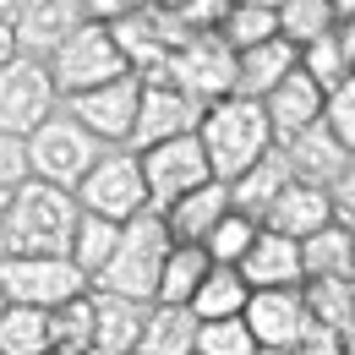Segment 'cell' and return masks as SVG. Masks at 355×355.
I'll return each mask as SVG.
<instances>
[{
    "label": "cell",
    "mask_w": 355,
    "mask_h": 355,
    "mask_svg": "<svg viewBox=\"0 0 355 355\" xmlns=\"http://www.w3.org/2000/svg\"><path fill=\"white\" fill-rule=\"evenodd\" d=\"M77 230V202L71 191L22 180L17 191L0 197V257H66Z\"/></svg>",
    "instance_id": "1"
},
{
    "label": "cell",
    "mask_w": 355,
    "mask_h": 355,
    "mask_svg": "<svg viewBox=\"0 0 355 355\" xmlns=\"http://www.w3.org/2000/svg\"><path fill=\"white\" fill-rule=\"evenodd\" d=\"M191 137H197V148L208 159V175L224 180V186L241 170H252L273 148V132H268V115L257 98H219V104H208Z\"/></svg>",
    "instance_id": "2"
},
{
    "label": "cell",
    "mask_w": 355,
    "mask_h": 355,
    "mask_svg": "<svg viewBox=\"0 0 355 355\" xmlns=\"http://www.w3.org/2000/svg\"><path fill=\"white\" fill-rule=\"evenodd\" d=\"M164 252H170L164 219H159V214H137V219L121 224L115 252H110L104 268L88 279V290H98V295H121V301H142V306H148L153 290H159Z\"/></svg>",
    "instance_id": "3"
},
{
    "label": "cell",
    "mask_w": 355,
    "mask_h": 355,
    "mask_svg": "<svg viewBox=\"0 0 355 355\" xmlns=\"http://www.w3.org/2000/svg\"><path fill=\"white\" fill-rule=\"evenodd\" d=\"M104 153V142H93L66 110H55L44 126H33V132L22 137V159H28V175L44 180V186H60V191H71L77 180L93 170V159Z\"/></svg>",
    "instance_id": "4"
},
{
    "label": "cell",
    "mask_w": 355,
    "mask_h": 355,
    "mask_svg": "<svg viewBox=\"0 0 355 355\" xmlns=\"http://www.w3.org/2000/svg\"><path fill=\"white\" fill-rule=\"evenodd\" d=\"M71 202H77V214H93V219H110V224H126L137 214H148L137 153L132 148H104L93 159V170L71 186Z\"/></svg>",
    "instance_id": "5"
},
{
    "label": "cell",
    "mask_w": 355,
    "mask_h": 355,
    "mask_svg": "<svg viewBox=\"0 0 355 355\" xmlns=\"http://www.w3.org/2000/svg\"><path fill=\"white\" fill-rule=\"evenodd\" d=\"M44 66H49V83H55L60 98L88 93V88H104V83H115V77H126V71H132V66H126V55H121L115 39H110V28H98V22H83V28L55 49Z\"/></svg>",
    "instance_id": "6"
},
{
    "label": "cell",
    "mask_w": 355,
    "mask_h": 355,
    "mask_svg": "<svg viewBox=\"0 0 355 355\" xmlns=\"http://www.w3.org/2000/svg\"><path fill=\"white\" fill-rule=\"evenodd\" d=\"M153 77H164L170 88H180L186 98H197L208 110V104L230 98V88H235V49L224 44L219 33H191Z\"/></svg>",
    "instance_id": "7"
},
{
    "label": "cell",
    "mask_w": 355,
    "mask_h": 355,
    "mask_svg": "<svg viewBox=\"0 0 355 355\" xmlns=\"http://www.w3.org/2000/svg\"><path fill=\"white\" fill-rule=\"evenodd\" d=\"M88 290V279L71 268V257H0V295L6 306H33L55 311L77 301Z\"/></svg>",
    "instance_id": "8"
},
{
    "label": "cell",
    "mask_w": 355,
    "mask_h": 355,
    "mask_svg": "<svg viewBox=\"0 0 355 355\" xmlns=\"http://www.w3.org/2000/svg\"><path fill=\"white\" fill-rule=\"evenodd\" d=\"M55 110H60V93L49 83L44 60H28V55L0 60V132L22 142L33 126H44Z\"/></svg>",
    "instance_id": "9"
},
{
    "label": "cell",
    "mask_w": 355,
    "mask_h": 355,
    "mask_svg": "<svg viewBox=\"0 0 355 355\" xmlns=\"http://www.w3.org/2000/svg\"><path fill=\"white\" fill-rule=\"evenodd\" d=\"M137 170H142V191H148V214H164L186 191H197V186L214 180L202 148H197V137H170V142L142 148V153H137Z\"/></svg>",
    "instance_id": "10"
},
{
    "label": "cell",
    "mask_w": 355,
    "mask_h": 355,
    "mask_svg": "<svg viewBox=\"0 0 355 355\" xmlns=\"http://www.w3.org/2000/svg\"><path fill=\"white\" fill-rule=\"evenodd\" d=\"M137 98H142V77L126 71V77H115V83H104V88H88V93L60 98V110H66L93 142H104V148H126L132 121H137Z\"/></svg>",
    "instance_id": "11"
},
{
    "label": "cell",
    "mask_w": 355,
    "mask_h": 355,
    "mask_svg": "<svg viewBox=\"0 0 355 355\" xmlns=\"http://www.w3.org/2000/svg\"><path fill=\"white\" fill-rule=\"evenodd\" d=\"M202 121V104L186 98L180 88H170L164 77H142V98H137V121H132V137L126 148L142 153L153 142H170V137H191Z\"/></svg>",
    "instance_id": "12"
},
{
    "label": "cell",
    "mask_w": 355,
    "mask_h": 355,
    "mask_svg": "<svg viewBox=\"0 0 355 355\" xmlns=\"http://www.w3.org/2000/svg\"><path fill=\"white\" fill-rule=\"evenodd\" d=\"M83 22H88V17H83V0H22L6 33H11V49H17V55L49 60Z\"/></svg>",
    "instance_id": "13"
},
{
    "label": "cell",
    "mask_w": 355,
    "mask_h": 355,
    "mask_svg": "<svg viewBox=\"0 0 355 355\" xmlns=\"http://www.w3.org/2000/svg\"><path fill=\"white\" fill-rule=\"evenodd\" d=\"M241 322H246L257 350H290V345L311 339V317L301 306V290H252Z\"/></svg>",
    "instance_id": "14"
},
{
    "label": "cell",
    "mask_w": 355,
    "mask_h": 355,
    "mask_svg": "<svg viewBox=\"0 0 355 355\" xmlns=\"http://www.w3.org/2000/svg\"><path fill=\"white\" fill-rule=\"evenodd\" d=\"M273 148H279V159H284L290 180H301V186H334L345 170H355V164H350V148L328 132L322 121L306 126V132H295V137H284V142H273Z\"/></svg>",
    "instance_id": "15"
},
{
    "label": "cell",
    "mask_w": 355,
    "mask_h": 355,
    "mask_svg": "<svg viewBox=\"0 0 355 355\" xmlns=\"http://www.w3.org/2000/svg\"><path fill=\"white\" fill-rule=\"evenodd\" d=\"M235 273L246 279V290H301V252L290 235H273L257 224L246 257L235 263Z\"/></svg>",
    "instance_id": "16"
},
{
    "label": "cell",
    "mask_w": 355,
    "mask_h": 355,
    "mask_svg": "<svg viewBox=\"0 0 355 355\" xmlns=\"http://www.w3.org/2000/svg\"><path fill=\"white\" fill-rule=\"evenodd\" d=\"M334 219V208H328V191L322 186H301V180H290L279 197H273V208L263 214V230L273 235H290V241H306L317 230H328Z\"/></svg>",
    "instance_id": "17"
},
{
    "label": "cell",
    "mask_w": 355,
    "mask_h": 355,
    "mask_svg": "<svg viewBox=\"0 0 355 355\" xmlns=\"http://www.w3.org/2000/svg\"><path fill=\"white\" fill-rule=\"evenodd\" d=\"M224 214H230V191H224V180H208V186L186 191L180 202H170L159 219H164L170 246H202V235H208Z\"/></svg>",
    "instance_id": "18"
},
{
    "label": "cell",
    "mask_w": 355,
    "mask_h": 355,
    "mask_svg": "<svg viewBox=\"0 0 355 355\" xmlns=\"http://www.w3.org/2000/svg\"><path fill=\"white\" fill-rule=\"evenodd\" d=\"M290 71H295V44H284L279 33L252 49H235V88H230V98H268Z\"/></svg>",
    "instance_id": "19"
},
{
    "label": "cell",
    "mask_w": 355,
    "mask_h": 355,
    "mask_svg": "<svg viewBox=\"0 0 355 355\" xmlns=\"http://www.w3.org/2000/svg\"><path fill=\"white\" fill-rule=\"evenodd\" d=\"M268 115V132H273V142H284V137L306 132V126H317V115H322V93L311 88V77L295 66L279 88L268 93V98H257Z\"/></svg>",
    "instance_id": "20"
},
{
    "label": "cell",
    "mask_w": 355,
    "mask_h": 355,
    "mask_svg": "<svg viewBox=\"0 0 355 355\" xmlns=\"http://www.w3.org/2000/svg\"><path fill=\"white\" fill-rule=\"evenodd\" d=\"M295 66L311 77L317 93H334V88H345V83H355V28L345 22V28L301 44L295 49Z\"/></svg>",
    "instance_id": "21"
},
{
    "label": "cell",
    "mask_w": 355,
    "mask_h": 355,
    "mask_svg": "<svg viewBox=\"0 0 355 355\" xmlns=\"http://www.w3.org/2000/svg\"><path fill=\"white\" fill-rule=\"evenodd\" d=\"M88 306H93L88 355H132L148 306H142V301H121V295H98V290H88Z\"/></svg>",
    "instance_id": "22"
},
{
    "label": "cell",
    "mask_w": 355,
    "mask_h": 355,
    "mask_svg": "<svg viewBox=\"0 0 355 355\" xmlns=\"http://www.w3.org/2000/svg\"><path fill=\"white\" fill-rule=\"evenodd\" d=\"M284 186H290V170H284L279 148H268L252 170H241V175L224 186V191H230V214H241V219L263 224V214L273 208V197H279Z\"/></svg>",
    "instance_id": "23"
},
{
    "label": "cell",
    "mask_w": 355,
    "mask_h": 355,
    "mask_svg": "<svg viewBox=\"0 0 355 355\" xmlns=\"http://www.w3.org/2000/svg\"><path fill=\"white\" fill-rule=\"evenodd\" d=\"M301 306L317 334L350 339L355 328V279H301Z\"/></svg>",
    "instance_id": "24"
},
{
    "label": "cell",
    "mask_w": 355,
    "mask_h": 355,
    "mask_svg": "<svg viewBox=\"0 0 355 355\" xmlns=\"http://www.w3.org/2000/svg\"><path fill=\"white\" fill-rule=\"evenodd\" d=\"M191 339H197V317L186 306H159L153 301L132 355H191Z\"/></svg>",
    "instance_id": "25"
},
{
    "label": "cell",
    "mask_w": 355,
    "mask_h": 355,
    "mask_svg": "<svg viewBox=\"0 0 355 355\" xmlns=\"http://www.w3.org/2000/svg\"><path fill=\"white\" fill-rule=\"evenodd\" d=\"M350 224H328L306 241H295L301 252V279H350Z\"/></svg>",
    "instance_id": "26"
},
{
    "label": "cell",
    "mask_w": 355,
    "mask_h": 355,
    "mask_svg": "<svg viewBox=\"0 0 355 355\" xmlns=\"http://www.w3.org/2000/svg\"><path fill=\"white\" fill-rule=\"evenodd\" d=\"M208 252L202 246H170L164 252V268H159V290H153V301L159 306H186L191 295H197V284H202V273H208ZM148 301V306H153Z\"/></svg>",
    "instance_id": "27"
},
{
    "label": "cell",
    "mask_w": 355,
    "mask_h": 355,
    "mask_svg": "<svg viewBox=\"0 0 355 355\" xmlns=\"http://www.w3.org/2000/svg\"><path fill=\"white\" fill-rule=\"evenodd\" d=\"M246 279L235 273V268H208L202 273V284H197V295L186 301V311L197 317V322H219V317H241L246 311Z\"/></svg>",
    "instance_id": "28"
},
{
    "label": "cell",
    "mask_w": 355,
    "mask_h": 355,
    "mask_svg": "<svg viewBox=\"0 0 355 355\" xmlns=\"http://www.w3.org/2000/svg\"><path fill=\"white\" fill-rule=\"evenodd\" d=\"M273 22H279V39L295 44V49L311 44V39H322V33H334V28H345L328 0H279Z\"/></svg>",
    "instance_id": "29"
},
{
    "label": "cell",
    "mask_w": 355,
    "mask_h": 355,
    "mask_svg": "<svg viewBox=\"0 0 355 355\" xmlns=\"http://www.w3.org/2000/svg\"><path fill=\"white\" fill-rule=\"evenodd\" d=\"M49 345V311L6 306L0 311V355H44Z\"/></svg>",
    "instance_id": "30"
},
{
    "label": "cell",
    "mask_w": 355,
    "mask_h": 355,
    "mask_svg": "<svg viewBox=\"0 0 355 355\" xmlns=\"http://www.w3.org/2000/svg\"><path fill=\"white\" fill-rule=\"evenodd\" d=\"M115 235H121V224H110V219H93V214H77V230H71V246H66L71 268H77L83 279H93V273L104 268V257L115 252Z\"/></svg>",
    "instance_id": "31"
},
{
    "label": "cell",
    "mask_w": 355,
    "mask_h": 355,
    "mask_svg": "<svg viewBox=\"0 0 355 355\" xmlns=\"http://www.w3.org/2000/svg\"><path fill=\"white\" fill-rule=\"evenodd\" d=\"M49 345L66 355H88L93 345V306H88V290L77 295V301H66V306L49 311Z\"/></svg>",
    "instance_id": "32"
},
{
    "label": "cell",
    "mask_w": 355,
    "mask_h": 355,
    "mask_svg": "<svg viewBox=\"0 0 355 355\" xmlns=\"http://www.w3.org/2000/svg\"><path fill=\"white\" fill-rule=\"evenodd\" d=\"M252 235H257V224L241 219V214H224L208 235H202V252H208V263L214 268H235L246 257V246H252Z\"/></svg>",
    "instance_id": "33"
},
{
    "label": "cell",
    "mask_w": 355,
    "mask_h": 355,
    "mask_svg": "<svg viewBox=\"0 0 355 355\" xmlns=\"http://www.w3.org/2000/svg\"><path fill=\"white\" fill-rule=\"evenodd\" d=\"M191 355H257V345L241 317H219V322H197Z\"/></svg>",
    "instance_id": "34"
},
{
    "label": "cell",
    "mask_w": 355,
    "mask_h": 355,
    "mask_svg": "<svg viewBox=\"0 0 355 355\" xmlns=\"http://www.w3.org/2000/svg\"><path fill=\"white\" fill-rule=\"evenodd\" d=\"M279 33V22H273V11H252V6H230L219 22V39L230 49H252L263 44V39H273Z\"/></svg>",
    "instance_id": "35"
},
{
    "label": "cell",
    "mask_w": 355,
    "mask_h": 355,
    "mask_svg": "<svg viewBox=\"0 0 355 355\" xmlns=\"http://www.w3.org/2000/svg\"><path fill=\"white\" fill-rule=\"evenodd\" d=\"M153 6L186 33H219L224 11H230V0H153Z\"/></svg>",
    "instance_id": "36"
},
{
    "label": "cell",
    "mask_w": 355,
    "mask_h": 355,
    "mask_svg": "<svg viewBox=\"0 0 355 355\" xmlns=\"http://www.w3.org/2000/svg\"><path fill=\"white\" fill-rule=\"evenodd\" d=\"M328 132L339 137L345 148H355V83H345V88L322 93V115H317Z\"/></svg>",
    "instance_id": "37"
},
{
    "label": "cell",
    "mask_w": 355,
    "mask_h": 355,
    "mask_svg": "<svg viewBox=\"0 0 355 355\" xmlns=\"http://www.w3.org/2000/svg\"><path fill=\"white\" fill-rule=\"evenodd\" d=\"M22 180H28V159H22V142L0 132V197H6V191H17Z\"/></svg>",
    "instance_id": "38"
},
{
    "label": "cell",
    "mask_w": 355,
    "mask_h": 355,
    "mask_svg": "<svg viewBox=\"0 0 355 355\" xmlns=\"http://www.w3.org/2000/svg\"><path fill=\"white\" fill-rule=\"evenodd\" d=\"M142 6H153V0H83V17H88V22H98V28H115V22L137 17Z\"/></svg>",
    "instance_id": "39"
},
{
    "label": "cell",
    "mask_w": 355,
    "mask_h": 355,
    "mask_svg": "<svg viewBox=\"0 0 355 355\" xmlns=\"http://www.w3.org/2000/svg\"><path fill=\"white\" fill-rule=\"evenodd\" d=\"M328 6H334V17H339V22H350V17H355V0H328Z\"/></svg>",
    "instance_id": "40"
},
{
    "label": "cell",
    "mask_w": 355,
    "mask_h": 355,
    "mask_svg": "<svg viewBox=\"0 0 355 355\" xmlns=\"http://www.w3.org/2000/svg\"><path fill=\"white\" fill-rule=\"evenodd\" d=\"M17 6H22V0H0V28H11V17H17Z\"/></svg>",
    "instance_id": "41"
},
{
    "label": "cell",
    "mask_w": 355,
    "mask_h": 355,
    "mask_svg": "<svg viewBox=\"0 0 355 355\" xmlns=\"http://www.w3.org/2000/svg\"><path fill=\"white\" fill-rule=\"evenodd\" d=\"M230 6H252V11H279V0H230Z\"/></svg>",
    "instance_id": "42"
},
{
    "label": "cell",
    "mask_w": 355,
    "mask_h": 355,
    "mask_svg": "<svg viewBox=\"0 0 355 355\" xmlns=\"http://www.w3.org/2000/svg\"><path fill=\"white\" fill-rule=\"evenodd\" d=\"M257 355H311V345H290V350H257Z\"/></svg>",
    "instance_id": "43"
},
{
    "label": "cell",
    "mask_w": 355,
    "mask_h": 355,
    "mask_svg": "<svg viewBox=\"0 0 355 355\" xmlns=\"http://www.w3.org/2000/svg\"><path fill=\"white\" fill-rule=\"evenodd\" d=\"M11 55H17V49H11V33L0 28V60H11Z\"/></svg>",
    "instance_id": "44"
},
{
    "label": "cell",
    "mask_w": 355,
    "mask_h": 355,
    "mask_svg": "<svg viewBox=\"0 0 355 355\" xmlns=\"http://www.w3.org/2000/svg\"><path fill=\"white\" fill-rule=\"evenodd\" d=\"M44 355H66V350H44Z\"/></svg>",
    "instance_id": "45"
},
{
    "label": "cell",
    "mask_w": 355,
    "mask_h": 355,
    "mask_svg": "<svg viewBox=\"0 0 355 355\" xmlns=\"http://www.w3.org/2000/svg\"><path fill=\"white\" fill-rule=\"evenodd\" d=\"M0 311H6V295H0Z\"/></svg>",
    "instance_id": "46"
}]
</instances>
